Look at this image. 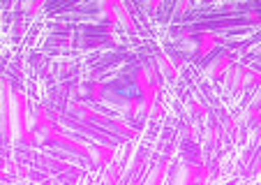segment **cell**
<instances>
[{
	"label": "cell",
	"mask_w": 261,
	"mask_h": 185,
	"mask_svg": "<svg viewBox=\"0 0 261 185\" xmlns=\"http://www.w3.org/2000/svg\"><path fill=\"white\" fill-rule=\"evenodd\" d=\"M247 19H250L252 24H259V12H256V10H252L250 14H247Z\"/></svg>",
	"instance_id": "cell-11"
},
{
	"label": "cell",
	"mask_w": 261,
	"mask_h": 185,
	"mask_svg": "<svg viewBox=\"0 0 261 185\" xmlns=\"http://www.w3.org/2000/svg\"><path fill=\"white\" fill-rule=\"evenodd\" d=\"M250 121H252V125H256V123H259V107H252L250 109Z\"/></svg>",
	"instance_id": "cell-9"
},
{
	"label": "cell",
	"mask_w": 261,
	"mask_h": 185,
	"mask_svg": "<svg viewBox=\"0 0 261 185\" xmlns=\"http://www.w3.org/2000/svg\"><path fill=\"white\" fill-rule=\"evenodd\" d=\"M88 90H90L88 95H90L93 100H102V98H104V92H107V88H104V83H97V81H95V83H90Z\"/></svg>",
	"instance_id": "cell-5"
},
{
	"label": "cell",
	"mask_w": 261,
	"mask_h": 185,
	"mask_svg": "<svg viewBox=\"0 0 261 185\" xmlns=\"http://www.w3.org/2000/svg\"><path fill=\"white\" fill-rule=\"evenodd\" d=\"M129 113H132V116H139V113H141V98L129 100Z\"/></svg>",
	"instance_id": "cell-7"
},
{
	"label": "cell",
	"mask_w": 261,
	"mask_h": 185,
	"mask_svg": "<svg viewBox=\"0 0 261 185\" xmlns=\"http://www.w3.org/2000/svg\"><path fill=\"white\" fill-rule=\"evenodd\" d=\"M116 16H118V24H123L132 35L137 33V21H134V14H132V10H129V5L125 3V0L116 7Z\"/></svg>",
	"instance_id": "cell-1"
},
{
	"label": "cell",
	"mask_w": 261,
	"mask_h": 185,
	"mask_svg": "<svg viewBox=\"0 0 261 185\" xmlns=\"http://www.w3.org/2000/svg\"><path fill=\"white\" fill-rule=\"evenodd\" d=\"M231 65H233V56H231V54H224L222 58H217L215 63H213V67H211V77H213V79H220L222 74H224L229 67H231Z\"/></svg>",
	"instance_id": "cell-3"
},
{
	"label": "cell",
	"mask_w": 261,
	"mask_h": 185,
	"mask_svg": "<svg viewBox=\"0 0 261 185\" xmlns=\"http://www.w3.org/2000/svg\"><path fill=\"white\" fill-rule=\"evenodd\" d=\"M192 111L194 113H203V111H206V107H203V104H199V102H192Z\"/></svg>",
	"instance_id": "cell-10"
},
{
	"label": "cell",
	"mask_w": 261,
	"mask_h": 185,
	"mask_svg": "<svg viewBox=\"0 0 261 185\" xmlns=\"http://www.w3.org/2000/svg\"><path fill=\"white\" fill-rule=\"evenodd\" d=\"M197 39H199V56H208L220 44V37L215 33H208V30H201L197 35Z\"/></svg>",
	"instance_id": "cell-2"
},
{
	"label": "cell",
	"mask_w": 261,
	"mask_h": 185,
	"mask_svg": "<svg viewBox=\"0 0 261 185\" xmlns=\"http://www.w3.org/2000/svg\"><path fill=\"white\" fill-rule=\"evenodd\" d=\"M44 3H46V0H33V5H30L28 16H35V14H37V12H40L42 7H44Z\"/></svg>",
	"instance_id": "cell-8"
},
{
	"label": "cell",
	"mask_w": 261,
	"mask_h": 185,
	"mask_svg": "<svg viewBox=\"0 0 261 185\" xmlns=\"http://www.w3.org/2000/svg\"><path fill=\"white\" fill-rule=\"evenodd\" d=\"M190 3L192 0H176V7H173V16H180L190 10Z\"/></svg>",
	"instance_id": "cell-6"
},
{
	"label": "cell",
	"mask_w": 261,
	"mask_h": 185,
	"mask_svg": "<svg viewBox=\"0 0 261 185\" xmlns=\"http://www.w3.org/2000/svg\"><path fill=\"white\" fill-rule=\"evenodd\" d=\"M95 151H97V160L102 167H107L111 162V157H114V148H109V146H97Z\"/></svg>",
	"instance_id": "cell-4"
}]
</instances>
